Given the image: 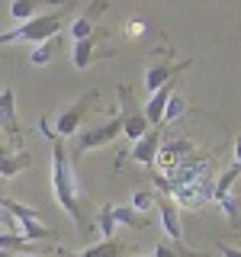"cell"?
<instances>
[{
    "label": "cell",
    "mask_w": 241,
    "mask_h": 257,
    "mask_svg": "<svg viewBox=\"0 0 241 257\" xmlns=\"http://www.w3.org/2000/svg\"><path fill=\"white\" fill-rule=\"evenodd\" d=\"M219 209L225 212V219H228V228L238 231V228H241V199H235V196H222V199H219Z\"/></svg>",
    "instance_id": "cell-19"
},
{
    "label": "cell",
    "mask_w": 241,
    "mask_h": 257,
    "mask_svg": "<svg viewBox=\"0 0 241 257\" xmlns=\"http://www.w3.org/2000/svg\"><path fill=\"white\" fill-rule=\"evenodd\" d=\"M238 174H241V167H238V164L231 167V171H225V174H222V180L215 183V199L228 196V190H231V183H235V177H238Z\"/></svg>",
    "instance_id": "cell-23"
},
{
    "label": "cell",
    "mask_w": 241,
    "mask_h": 257,
    "mask_svg": "<svg viewBox=\"0 0 241 257\" xmlns=\"http://www.w3.org/2000/svg\"><path fill=\"white\" fill-rule=\"evenodd\" d=\"M155 257H209V254H199V251H187L183 244H177V241H158L155 244Z\"/></svg>",
    "instance_id": "cell-20"
},
{
    "label": "cell",
    "mask_w": 241,
    "mask_h": 257,
    "mask_svg": "<svg viewBox=\"0 0 241 257\" xmlns=\"http://www.w3.org/2000/svg\"><path fill=\"white\" fill-rule=\"evenodd\" d=\"M96 109H100V90L80 93L68 109H61V116H58V122H55L52 132L58 135V139H68V135H74V132H80V128H84L87 116H90V112H96Z\"/></svg>",
    "instance_id": "cell-3"
},
{
    "label": "cell",
    "mask_w": 241,
    "mask_h": 257,
    "mask_svg": "<svg viewBox=\"0 0 241 257\" xmlns=\"http://www.w3.org/2000/svg\"><path fill=\"white\" fill-rule=\"evenodd\" d=\"M61 23H64V10H55V13H42V16H32V20H26V26H20V29H10V32H0V45H7V42H42V39H52V36H58V29H61Z\"/></svg>",
    "instance_id": "cell-2"
},
{
    "label": "cell",
    "mask_w": 241,
    "mask_h": 257,
    "mask_svg": "<svg viewBox=\"0 0 241 257\" xmlns=\"http://www.w3.org/2000/svg\"><path fill=\"white\" fill-rule=\"evenodd\" d=\"M151 199H155V196H151L148 190H139V193L132 196V209H139V212H145V209L151 206Z\"/></svg>",
    "instance_id": "cell-24"
},
{
    "label": "cell",
    "mask_w": 241,
    "mask_h": 257,
    "mask_svg": "<svg viewBox=\"0 0 241 257\" xmlns=\"http://www.w3.org/2000/svg\"><path fill=\"white\" fill-rule=\"evenodd\" d=\"M158 212H161V225H164V231L171 235V241L183 244V219H180L177 203L167 199V196H158Z\"/></svg>",
    "instance_id": "cell-9"
},
{
    "label": "cell",
    "mask_w": 241,
    "mask_h": 257,
    "mask_svg": "<svg viewBox=\"0 0 241 257\" xmlns=\"http://www.w3.org/2000/svg\"><path fill=\"white\" fill-rule=\"evenodd\" d=\"M187 68H193V61H190V58H187V61H177V64H174V61H171V52H167V55H164V52H158L155 58H151L148 64H145V87H148V90L155 93L161 84H167V80L180 77Z\"/></svg>",
    "instance_id": "cell-6"
},
{
    "label": "cell",
    "mask_w": 241,
    "mask_h": 257,
    "mask_svg": "<svg viewBox=\"0 0 241 257\" xmlns=\"http://www.w3.org/2000/svg\"><path fill=\"white\" fill-rule=\"evenodd\" d=\"M16 257H42V254H16Z\"/></svg>",
    "instance_id": "cell-30"
},
{
    "label": "cell",
    "mask_w": 241,
    "mask_h": 257,
    "mask_svg": "<svg viewBox=\"0 0 241 257\" xmlns=\"http://www.w3.org/2000/svg\"><path fill=\"white\" fill-rule=\"evenodd\" d=\"M103 10H106V0H93V7H87V10L71 23V36H74V42H77V39H87L96 29V16H100Z\"/></svg>",
    "instance_id": "cell-12"
},
{
    "label": "cell",
    "mask_w": 241,
    "mask_h": 257,
    "mask_svg": "<svg viewBox=\"0 0 241 257\" xmlns=\"http://www.w3.org/2000/svg\"><path fill=\"white\" fill-rule=\"evenodd\" d=\"M42 4H58V7H64V10H71L74 7V0H13L10 4V13H13V20H32V16L39 13V7Z\"/></svg>",
    "instance_id": "cell-14"
},
{
    "label": "cell",
    "mask_w": 241,
    "mask_h": 257,
    "mask_svg": "<svg viewBox=\"0 0 241 257\" xmlns=\"http://www.w3.org/2000/svg\"><path fill=\"white\" fill-rule=\"evenodd\" d=\"M58 48H61V36H52V39H42V42L36 45V52H29V61L36 64V68H45L48 61L58 55Z\"/></svg>",
    "instance_id": "cell-16"
},
{
    "label": "cell",
    "mask_w": 241,
    "mask_h": 257,
    "mask_svg": "<svg viewBox=\"0 0 241 257\" xmlns=\"http://www.w3.org/2000/svg\"><path fill=\"white\" fill-rule=\"evenodd\" d=\"M116 93H119V122H123V135H129L132 142L142 139L151 125H148V119H145V109L135 103L132 87H129V84H119Z\"/></svg>",
    "instance_id": "cell-5"
},
{
    "label": "cell",
    "mask_w": 241,
    "mask_h": 257,
    "mask_svg": "<svg viewBox=\"0 0 241 257\" xmlns=\"http://www.w3.org/2000/svg\"><path fill=\"white\" fill-rule=\"evenodd\" d=\"M0 128H4V132H10V122H7V116H4V112H0Z\"/></svg>",
    "instance_id": "cell-28"
},
{
    "label": "cell",
    "mask_w": 241,
    "mask_h": 257,
    "mask_svg": "<svg viewBox=\"0 0 241 257\" xmlns=\"http://www.w3.org/2000/svg\"><path fill=\"white\" fill-rule=\"evenodd\" d=\"M235 164H238V167H241V139H238V142H235Z\"/></svg>",
    "instance_id": "cell-27"
},
{
    "label": "cell",
    "mask_w": 241,
    "mask_h": 257,
    "mask_svg": "<svg viewBox=\"0 0 241 257\" xmlns=\"http://www.w3.org/2000/svg\"><path fill=\"white\" fill-rule=\"evenodd\" d=\"M119 132H123V122H119V112H116V116L106 119V122L90 125V128H84V132H80V139L74 145V155H84V151H90V148H103V145L116 142Z\"/></svg>",
    "instance_id": "cell-8"
},
{
    "label": "cell",
    "mask_w": 241,
    "mask_h": 257,
    "mask_svg": "<svg viewBox=\"0 0 241 257\" xmlns=\"http://www.w3.org/2000/svg\"><path fill=\"white\" fill-rule=\"evenodd\" d=\"M158 148H161V128H155L151 125L148 132L142 135V139H135V148L129 151L139 164H145V167H151L155 164V155H158Z\"/></svg>",
    "instance_id": "cell-11"
},
{
    "label": "cell",
    "mask_w": 241,
    "mask_h": 257,
    "mask_svg": "<svg viewBox=\"0 0 241 257\" xmlns=\"http://www.w3.org/2000/svg\"><path fill=\"white\" fill-rule=\"evenodd\" d=\"M112 219L129 225V228H135V231H148L151 228V219L145 212H139V209H132V206H116L112 203Z\"/></svg>",
    "instance_id": "cell-15"
},
{
    "label": "cell",
    "mask_w": 241,
    "mask_h": 257,
    "mask_svg": "<svg viewBox=\"0 0 241 257\" xmlns=\"http://www.w3.org/2000/svg\"><path fill=\"white\" fill-rule=\"evenodd\" d=\"M39 128H42L45 139H52V190H55V199H58V206L77 222L80 235L90 238L96 231V222L87 215V203H84L80 187L74 180V167H71V158H68V151H64V142L48 128V119H39Z\"/></svg>",
    "instance_id": "cell-1"
},
{
    "label": "cell",
    "mask_w": 241,
    "mask_h": 257,
    "mask_svg": "<svg viewBox=\"0 0 241 257\" xmlns=\"http://www.w3.org/2000/svg\"><path fill=\"white\" fill-rule=\"evenodd\" d=\"M58 257H84V254H74V251H68V247H58Z\"/></svg>",
    "instance_id": "cell-26"
},
{
    "label": "cell",
    "mask_w": 241,
    "mask_h": 257,
    "mask_svg": "<svg viewBox=\"0 0 241 257\" xmlns=\"http://www.w3.org/2000/svg\"><path fill=\"white\" fill-rule=\"evenodd\" d=\"M0 257H13V254H10V251H4V247H0Z\"/></svg>",
    "instance_id": "cell-29"
},
{
    "label": "cell",
    "mask_w": 241,
    "mask_h": 257,
    "mask_svg": "<svg viewBox=\"0 0 241 257\" xmlns=\"http://www.w3.org/2000/svg\"><path fill=\"white\" fill-rule=\"evenodd\" d=\"M32 164V158L26 155V151H20V155H7V158H0V180H7V177H16L20 171H26V167Z\"/></svg>",
    "instance_id": "cell-18"
},
{
    "label": "cell",
    "mask_w": 241,
    "mask_h": 257,
    "mask_svg": "<svg viewBox=\"0 0 241 257\" xmlns=\"http://www.w3.org/2000/svg\"><path fill=\"white\" fill-rule=\"evenodd\" d=\"M13 103H16V96H13V90L10 87H0V112L7 116V122H10V135L16 142H20V122H16V109H13Z\"/></svg>",
    "instance_id": "cell-17"
},
{
    "label": "cell",
    "mask_w": 241,
    "mask_h": 257,
    "mask_svg": "<svg viewBox=\"0 0 241 257\" xmlns=\"http://www.w3.org/2000/svg\"><path fill=\"white\" fill-rule=\"evenodd\" d=\"M96 231H103L106 238L116 235V219H112V203H106L100 209V219H96Z\"/></svg>",
    "instance_id": "cell-22"
},
{
    "label": "cell",
    "mask_w": 241,
    "mask_h": 257,
    "mask_svg": "<svg viewBox=\"0 0 241 257\" xmlns=\"http://www.w3.org/2000/svg\"><path fill=\"white\" fill-rule=\"evenodd\" d=\"M135 247L129 244V241H123V238H106V241H100V244H87V251H80L84 257H129Z\"/></svg>",
    "instance_id": "cell-13"
},
{
    "label": "cell",
    "mask_w": 241,
    "mask_h": 257,
    "mask_svg": "<svg viewBox=\"0 0 241 257\" xmlns=\"http://www.w3.org/2000/svg\"><path fill=\"white\" fill-rule=\"evenodd\" d=\"M0 145H4V128H0Z\"/></svg>",
    "instance_id": "cell-31"
},
{
    "label": "cell",
    "mask_w": 241,
    "mask_h": 257,
    "mask_svg": "<svg viewBox=\"0 0 241 257\" xmlns=\"http://www.w3.org/2000/svg\"><path fill=\"white\" fill-rule=\"evenodd\" d=\"M106 39H109V32L100 29V26H96L87 39H77V42H74V68L77 71H87L96 58H112L116 52H112V48H103Z\"/></svg>",
    "instance_id": "cell-7"
},
{
    "label": "cell",
    "mask_w": 241,
    "mask_h": 257,
    "mask_svg": "<svg viewBox=\"0 0 241 257\" xmlns=\"http://www.w3.org/2000/svg\"><path fill=\"white\" fill-rule=\"evenodd\" d=\"M187 112V100H183L180 93H171V100H167V106H164V116H161V125H167V122H174L177 116H183Z\"/></svg>",
    "instance_id": "cell-21"
},
{
    "label": "cell",
    "mask_w": 241,
    "mask_h": 257,
    "mask_svg": "<svg viewBox=\"0 0 241 257\" xmlns=\"http://www.w3.org/2000/svg\"><path fill=\"white\" fill-rule=\"evenodd\" d=\"M177 84L180 80H167V84H161L155 93H151V100H148V106H145V119H148V125H155L161 128V116H164V106H167V100H171V93L177 90Z\"/></svg>",
    "instance_id": "cell-10"
},
{
    "label": "cell",
    "mask_w": 241,
    "mask_h": 257,
    "mask_svg": "<svg viewBox=\"0 0 241 257\" xmlns=\"http://www.w3.org/2000/svg\"><path fill=\"white\" fill-rule=\"evenodd\" d=\"M219 254L222 257H241V247H231V244H225V241H222V244H219Z\"/></svg>",
    "instance_id": "cell-25"
},
{
    "label": "cell",
    "mask_w": 241,
    "mask_h": 257,
    "mask_svg": "<svg viewBox=\"0 0 241 257\" xmlns=\"http://www.w3.org/2000/svg\"><path fill=\"white\" fill-rule=\"evenodd\" d=\"M0 206H4L7 212L16 219V225H20V235L26 238V241H52L55 238V228L39 219L36 209H29V206H23V203H13V199H0Z\"/></svg>",
    "instance_id": "cell-4"
}]
</instances>
